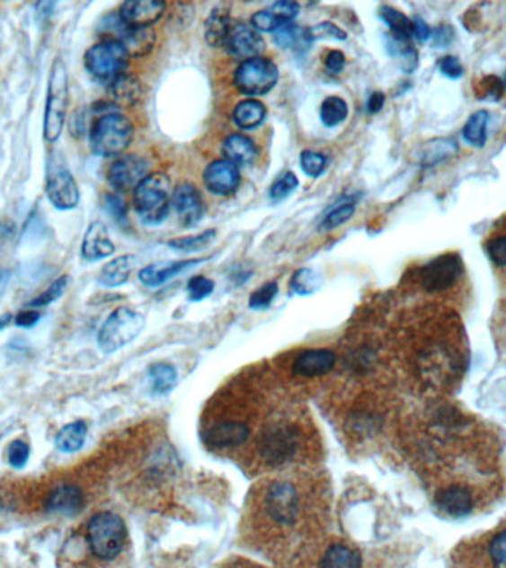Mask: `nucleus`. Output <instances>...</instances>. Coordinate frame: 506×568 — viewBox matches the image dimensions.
Masks as SVG:
<instances>
[{
    "label": "nucleus",
    "mask_w": 506,
    "mask_h": 568,
    "mask_svg": "<svg viewBox=\"0 0 506 568\" xmlns=\"http://www.w3.org/2000/svg\"><path fill=\"white\" fill-rule=\"evenodd\" d=\"M70 102V80L67 67L61 57H57L50 67L48 80L47 104L43 114V139L55 144L61 138Z\"/></svg>",
    "instance_id": "nucleus-1"
},
{
    "label": "nucleus",
    "mask_w": 506,
    "mask_h": 568,
    "mask_svg": "<svg viewBox=\"0 0 506 568\" xmlns=\"http://www.w3.org/2000/svg\"><path fill=\"white\" fill-rule=\"evenodd\" d=\"M134 125L125 114H102L89 130V144L93 155L100 157H120L134 139Z\"/></svg>",
    "instance_id": "nucleus-2"
},
{
    "label": "nucleus",
    "mask_w": 506,
    "mask_h": 568,
    "mask_svg": "<svg viewBox=\"0 0 506 568\" xmlns=\"http://www.w3.org/2000/svg\"><path fill=\"white\" fill-rule=\"evenodd\" d=\"M171 180L155 172L134 190V209L146 226H160L169 217L172 200Z\"/></svg>",
    "instance_id": "nucleus-3"
},
{
    "label": "nucleus",
    "mask_w": 506,
    "mask_h": 568,
    "mask_svg": "<svg viewBox=\"0 0 506 568\" xmlns=\"http://www.w3.org/2000/svg\"><path fill=\"white\" fill-rule=\"evenodd\" d=\"M86 540L93 555L98 560H116L128 540L125 521L109 510L93 515L86 526Z\"/></svg>",
    "instance_id": "nucleus-4"
},
{
    "label": "nucleus",
    "mask_w": 506,
    "mask_h": 568,
    "mask_svg": "<svg viewBox=\"0 0 506 568\" xmlns=\"http://www.w3.org/2000/svg\"><path fill=\"white\" fill-rule=\"evenodd\" d=\"M84 68L93 79L109 84L129 67L130 55L119 39H104L84 52Z\"/></svg>",
    "instance_id": "nucleus-5"
},
{
    "label": "nucleus",
    "mask_w": 506,
    "mask_h": 568,
    "mask_svg": "<svg viewBox=\"0 0 506 568\" xmlns=\"http://www.w3.org/2000/svg\"><path fill=\"white\" fill-rule=\"evenodd\" d=\"M144 327L143 314L130 308L114 309L98 332V347L104 354H113L138 338Z\"/></svg>",
    "instance_id": "nucleus-6"
},
{
    "label": "nucleus",
    "mask_w": 506,
    "mask_h": 568,
    "mask_svg": "<svg viewBox=\"0 0 506 568\" xmlns=\"http://www.w3.org/2000/svg\"><path fill=\"white\" fill-rule=\"evenodd\" d=\"M279 68L271 59L264 57L242 61L235 73V86L242 95L255 98L267 95L276 88Z\"/></svg>",
    "instance_id": "nucleus-7"
},
{
    "label": "nucleus",
    "mask_w": 506,
    "mask_h": 568,
    "mask_svg": "<svg viewBox=\"0 0 506 568\" xmlns=\"http://www.w3.org/2000/svg\"><path fill=\"white\" fill-rule=\"evenodd\" d=\"M45 192H47L48 200L55 209L66 212V210L75 209L79 206V185L59 155H52L48 160Z\"/></svg>",
    "instance_id": "nucleus-8"
},
{
    "label": "nucleus",
    "mask_w": 506,
    "mask_h": 568,
    "mask_svg": "<svg viewBox=\"0 0 506 568\" xmlns=\"http://www.w3.org/2000/svg\"><path fill=\"white\" fill-rule=\"evenodd\" d=\"M297 450V430L289 426L272 425L265 428L258 439V451L265 464L280 466L292 459Z\"/></svg>",
    "instance_id": "nucleus-9"
},
{
    "label": "nucleus",
    "mask_w": 506,
    "mask_h": 568,
    "mask_svg": "<svg viewBox=\"0 0 506 568\" xmlns=\"http://www.w3.org/2000/svg\"><path fill=\"white\" fill-rule=\"evenodd\" d=\"M464 274V263L457 253H444L423 265L421 284L427 292H444L453 288Z\"/></svg>",
    "instance_id": "nucleus-10"
},
{
    "label": "nucleus",
    "mask_w": 506,
    "mask_h": 568,
    "mask_svg": "<svg viewBox=\"0 0 506 568\" xmlns=\"http://www.w3.org/2000/svg\"><path fill=\"white\" fill-rule=\"evenodd\" d=\"M150 171L146 159L138 155H120L107 171V181L116 191H128L138 187Z\"/></svg>",
    "instance_id": "nucleus-11"
},
{
    "label": "nucleus",
    "mask_w": 506,
    "mask_h": 568,
    "mask_svg": "<svg viewBox=\"0 0 506 568\" xmlns=\"http://www.w3.org/2000/svg\"><path fill=\"white\" fill-rule=\"evenodd\" d=\"M268 514L280 524H293L299 512V501L295 487L289 483H274L270 485L265 496Z\"/></svg>",
    "instance_id": "nucleus-12"
},
{
    "label": "nucleus",
    "mask_w": 506,
    "mask_h": 568,
    "mask_svg": "<svg viewBox=\"0 0 506 568\" xmlns=\"http://www.w3.org/2000/svg\"><path fill=\"white\" fill-rule=\"evenodd\" d=\"M171 203L181 226L184 228H193L205 217L203 197L200 191L189 182H182L172 191Z\"/></svg>",
    "instance_id": "nucleus-13"
},
{
    "label": "nucleus",
    "mask_w": 506,
    "mask_h": 568,
    "mask_svg": "<svg viewBox=\"0 0 506 568\" xmlns=\"http://www.w3.org/2000/svg\"><path fill=\"white\" fill-rule=\"evenodd\" d=\"M224 48L233 58L246 61L261 57L265 49V40L251 24L233 22Z\"/></svg>",
    "instance_id": "nucleus-14"
},
{
    "label": "nucleus",
    "mask_w": 506,
    "mask_h": 568,
    "mask_svg": "<svg viewBox=\"0 0 506 568\" xmlns=\"http://www.w3.org/2000/svg\"><path fill=\"white\" fill-rule=\"evenodd\" d=\"M203 182L206 190L215 196L226 197L239 190L242 176L239 167L230 164L228 160H215L206 166Z\"/></svg>",
    "instance_id": "nucleus-15"
},
{
    "label": "nucleus",
    "mask_w": 506,
    "mask_h": 568,
    "mask_svg": "<svg viewBox=\"0 0 506 568\" xmlns=\"http://www.w3.org/2000/svg\"><path fill=\"white\" fill-rule=\"evenodd\" d=\"M166 4L160 0H128L119 9V22L125 27H153L164 17Z\"/></svg>",
    "instance_id": "nucleus-16"
},
{
    "label": "nucleus",
    "mask_w": 506,
    "mask_h": 568,
    "mask_svg": "<svg viewBox=\"0 0 506 568\" xmlns=\"http://www.w3.org/2000/svg\"><path fill=\"white\" fill-rule=\"evenodd\" d=\"M299 13H301V6L297 2L281 0V2L272 4L270 8L253 13L251 25L260 33H274L283 25L295 22Z\"/></svg>",
    "instance_id": "nucleus-17"
},
{
    "label": "nucleus",
    "mask_w": 506,
    "mask_h": 568,
    "mask_svg": "<svg viewBox=\"0 0 506 568\" xmlns=\"http://www.w3.org/2000/svg\"><path fill=\"white\" fill-rule=\"evenodd\" d=\"M435 506L450 519H464L473 512V492L466 485H448L435 494Z\"/></svg>",
    "instance_id": "nucleus-18"
},
{
    "label": "nucleus",
    "mask_w": 506,
    "mask_h": 568,
    "mask_svg": "<svg viewBox=\"0 0 506 568\" xmlns=\"http://www.w3.org/2000/svg\"><path fill=\"white\" fill-rule=\"evenodd\" d=\"M114 252H116V246L110 238L107 226L101 221L93 222L84 233L82 249H80L82 258L88 262H95V261L110 258Z\"/></svg>",
    "instance_id": "nucleus-19"
},
{
    "label": "nucleus",
    "mask_w": 506,
    "mask_h": 568,
    "mask_svg": "<svg viewBox=\"0 0 506 568\" xmlns=\"http://www.w3.org/2000/svg\"><path fill=\"white\" fill-rule=\"evenodd\" d=\"M336 355L331 350L318 348L306 350L297 355L292 364V370L297 377H317L327 375L335 366Z\"/></svg>",
    "instance_id": "nucleus-20"
},
{
    "label": "nucleus",
    "mask_w": 506,
    "mask_h": 568,
    "mask_svg": "<svg viewBox=\"0 0 506 568\" xmlns=\"http://www.w3.org/2000/svg\"><path fill=\"white\" fill-rule=\"evenodd\" d=\"M251 437V430L246 423L226 421L210 426L205 432V441L210 448H239Z\"/></svg>",
    "instance_id": "nucleus-21"
},
{
    "label": "nucleus",
    "mask_w": 506,
    "mask_h": 568,
    "mask_svg": "<svg viewBox=\"0 0 506 568\" xmlns=\"http://www.w3.org/2000/svg\"><path fill=\"white\" fill-rule=\"evenodd\" d=\"M107 95L116 109H130L143 98V84L137 75L125 73L107 84Z\"/></svg>",
    "instance_id": "nucleus-22"
},
{
    "label": "nucleus",
    "mask_w": 506,
    "mask_h": 568,
    "mask_svg": "<svg viewBox=\"0 0 506 568\" xmlns=\"http://www.w3.org/2000/svg\"><path fill=\"white\" fill-rule=\"evenodd\" d=\"M205 260H185V261H162V262L150 263L139 271L138 277L141 283L148 288H159L162 284L171 280L181 272L187 271L190 268H194Z\"/></svg>",
    "instance_id": "nucleus-23"
},
{
    "label": "nucleus",
    "mask_w": 506,
    "mask_h": 568,
    "mask_svg": "<svg viewBox=\"0 0 506 568\" xmlns=\"http://www.w3.org/2000/svg\"><path fill=\"white\" fill-rule=\"evenodd\" d=\"M84 492L77 485L64 484L59 485L52 493L48 496V512H57L63 515L79 514L84 510Z\"/></svg>",
    "instance_id": "nucleus-24"
},
{
    "label": "nucleus",
    "mask_w": 506,
    "mask_h": 568,
    "mask_svg": "<svg viewBox=\"0 0 506 568\" xmlns=\"http://www.w3.org/2000/svg\"><path fill=\"white\" fill-rule=\"evenodd\" d=\"M222 155L237 167L249 166L258 159V146L246 135L231 134L222 144Z\"/></svg>",
    "instance_id": "nucleus-25"
},
{
    "label": "nucleus",
    "mask_w": 506,
    "mask_h": 568,
    "mask_svg": "<svg viewBox=\"0 0 506 568\" xmlns=\"http://www.w3.org/2000/svg\"><path fill=\"white\" fill-rule=\"evenodd\" d=\"M231 27H233V22H231L230 8L226 4H217L210 11L209 17L205 22L206 43L215 49L226 47Z\"/></svg>",
    "instance_id": "nucleus-26"
},
{
    "label": "nucleus",
    "mask_w": 506,
    "mask_h": 568,
    "mask_svg": "<svg viewBox=\"0 0 506 568\" xmlns=\"http://www.w3.org/2000/svg\"><path fill=\"white\" fill-rule=\"evenodd\" d=\"M119 40L125 45L130 58H141L150 54L157 38L153 27H125L123 25Z\"/></svg>",
    "instance_id": "nucleus-27"
},
{
    "label": "nucleus",
    "mask_w": 506,
    "mask_h": 568,
    "mask_svg": "<svg viewBox=\"0 0 506 568\" xmlns=\"http://www.w3.org/2000/svg\"><path fill=\"white\" fill-rule=\"evenodd\" d=\"M137 265L134 255H121L105 263L98 276V283L104 288H119L129 280L130 274Z\"/></svg>",
    "instance_id": "nucleus-28"
},
{
    "label": "nucleus",
    "mask_w": 506,
    "mask_h": 568,
    "mask_svg": "<svg viewBox=\"0 0 506 568\" xmlns=\"http://www.w3.org/2000/svg\"><path fill=\"white\" fill-rule=\"evenodd\" d=\"M267 118V107L255 98L240 101L233 111V121L242 130L260 128Z\"/></svg>",
    "instance_id": "nucleus-29"
},
{
    "label": "nucleus",
    "mask_w": 506,
    "mask_h": 568,
    "mask_svg": "<svg viewBox=\"0 0 506 568\" xmlns=\"http://www.w3.org/2000/svg\"><path fill=\"white\" fill-rule=\"evenodd\" d=\"M357 208V197L348 196L343 199H339L338 203L331 206L327 210L326 215L323 217L322 222L318 230L320 231H332L338 228V226H343L345 222L350 221L354 213H356Z\"/></svg>",
    "instance_id": "nucleus-30"
},
{
    "label": "nucleus",
    "mask_w": 506,
    "mask_h": 568,
    "mask_svg": "<svg viewBox=\"0 0 506 568\" xmlns=\"http://www.w3.org/2000/svg\"><path fill=\"white\" fill-rule=\"evenodd\" d=\"M320 568H361V556L352 547L332 545L323 554Z\"/></svg>",
    "instance_id": "nucleus-31"
},
{
    "label": "nucleus",
    "mask_w": 506,
    "mask_h": 568,
    "mask_svg": "<svg viewBox=\"0 0 506 568\" xmlns=\"http://www.w3.org/2000/svg\"><path fill=\"white\" fill-rule=\"evenodd\" d=\"M88 435V426L84 421H75V422L68 423L59 430L55 439V444L59 451L63 453H75L84 448V439Z\"/></svg>",
    "instance_id": "nucleus-32"
},
{
    "label": "nucleus",
    "mask_w": 506,
    "mask_h": 568,
    "mask_svg": "<svg viewBox=\"0 0 506 568\" xmlns=\"http://www.w3.org/2000/svg\"><path fill=\"white\" fill-rule=\"evenodd\" d=\"M490 114L487 110H480L468 119L462 129V138L469 146L483 148L487 142V129H489Z\"/></svg>",
    "instance_id": "nucleus-33"
},
{
    "label": "nucleus",
    "mask_w": 506,
    "mask_h": 568,
    "mask_svg": "<svg viewBox=\"0 0 506 568\" xmlns=\"http://www.w3.org/2000/svg\"><path fill=\"white\" fill-rule=\"evenodd\" d=\"M379 15H381L384 22L391 30V33H389L391 36L406 39V40L413 39V22L404 13H400L398 9L386 4V6H381V9H379Z\"/></svg>",
    "instance_id": "nucleus-34"
},
{
    "label": "nucleus",
    "mask_w": 506,
    "mask_h": 568,
    "mask_svg": "<svg viewBox=\"0 0 506 568\" xmlns=\"http://www.w3.org/2000/svg\"><path fill=\"white\" fill-rule=\"evenodd\" d=\"M148 377L151 380V389L155 395H164L175 388L178 382V373L171 364H153L148 368Z\"/></svg>",
    "instance_id": "nucleus-35"
},
{
    "label": "nucleus",
    "mask_w": 506,
    "mask_h": 568,
    "mask_svg": "<svg viewBox=\"0 0 506 568\" xmlns=\"http://www.w3.org/2000/svg\"><path fill=\"white\" fill-rule=\"evenodd\" d=\"M274 43L281 49H293L301 50L302 48L306 49V47L310 45L308 39H306V29H302L295 22L283 25L280 29L274 31Z\"/></svg>",
    "instance_id": "nucleus-36"
},
{
    "label": "nucleus",
    "mask_w": 506,
    "mask_h": 568,
    "mask_svg": "<svg viewBox=\"0 0 506 568\" xmlns=\"http://www.w3.org/2000/svg\"><path fill=\"white\" fill-rule=\"evenodd\" d=\"M348 114H350V110H348L347 101L342 100L341 96H327L320 107V119L323 125L327 128L342 125L343 121L347 120Z\"/></svg>",
    "instance_id": "nucleus-37"
},
{
    "label": "nucleus",
    "mask_w": 506,
    "mask_h": 568,
    "mask_svg": "<svg viewBox=\"0 0 506 568\" xmlns=\"http://www.w3.org/2000/svg\"><path fill=\"white\" fill-rule=\"evenodd\" d=\"M323 286V277L313 268H301L290 279V288L299 297H310Z\"/></svg>",
    "instance_id": "nucleus-38"
},
{
    "label": "nucleus",
    "mask_w": 506,
    "mask_h": 568,
    "mask_svg": "<svg viewBox=\"0 0 506 568\" xmlns=\"http://www.w3.org/2000/svg\"><path fill=\"white\" fill-rule=\"evenodd\" d=\"M459 151V146L453 139H435L425 146L422 153L423 167H434L444 160L450 159Z\"/></svg>",
    "instance_id": "nucleus-39"
},
{
    "label": "nucleus",
    "mask_w": 506,
    "mask_h": 568,
    "mask_svg": "<svg viewBox=\"0 0 506 568\" xmlns=\"http://www.w3.org/2000/svg\"><path fill=\"white\" fill-rule=\"evenodd\" d=\"M215 235H217V231L206 230L200 235L169 240L168 246L172 247L173 251L190 253V252L201 251V249L209 246L210 243L214 242Z\"/></svg>",
    "instance_id": "nucleus-40"
},
{
    "label": "nucleus",
    "mask_w": 506,
    "mask_h": 568,
    "mask_svg": "<svg viewBox=\"0 0 506 568\" xmlns=\"http://www.w3.org/2000/svg\"><path fill=\"white\" fill-rule=\"evenodd\" d=\"M299 164H301V169L306 175L310 176V178H318L326 171L329 159L322 153L306 150L302 151L301 155H299Z\"/></svg>",
    "instance_id": "nucleus-41"
},
{
    "label": "nucleus",
    "mask_w": 506,
    "mask_h": 568,
    "mask_svg": "<svg viewBox=\"0 0 506 568\" xmlns=\"http://www.w3.org/2000/svg\"><path fill=\"white\" fill-rule=\"evenodd\" d=\"M68 276H61L59 279L54 281V283L50 284L49 288L45 290V292L40 293L36 299L29 302V308H43V306H48L52 304V302L57 301L59 297H63L64 292H66V288H67Z\"/></svg>",
    "instance_id": "nucleus-42"
},
{
    "label": "nucleus",
    "mask_w": 506,
    "mask_h": 568,
    "mask_svg": "<svg viewBox=\"0 0 506 568\" xmlns=\"http://www.w3.org/2000/svg\"><path fill=\"white\" fill-rule=\"evenodd\" d=\"M297 185H299V181L297 175L293 172H285L270 187V199L272 201L286 200L297 189Z\"/></svg>",
    "instance_id": "nucleus-43"
},
{
    "label": "nucleus",
    "mask_w": 506,
    "mask_h": 568,
    "mask_svg": "<svg viewBox=\"0 0 506 568\" xmlns=\"http://www.w3.org/2000/svg\"><path fill=\"white\" fill-rule=\"evenodd\" d=\"M306 39L308 42H314L318 39H333V40H345L347 33L341 27L333 22H318L310 29H306Z\"/></svg>",
    "instance_id": "nucleus-44"
},
{
    "label": "nucleus",
    "mask_w": 506,
    "mask_h": 568,
    "mask_svg": "<svg viewBox=\"0 0 506 568\" xmlns=\"http://www.w3.org/2000/svg\"><path fill=\"white\" fill-rule=\"evenodd\" d=\"M277 295H279V284L276 281L262 284L260 288H256L255 292L252 293L249 297V306L252 309H267L276 299Z\"/></svg>",
    "instance_id": "nucleus-45"
},
{
    "label": "nucleus",
    "mask_w": 506,
    "mask_h": 568,
    "mask_svg": "<svg viewBox=\"0 0 506 568\" xmlns=\"http://www.w3.org/2000/svg\"><path fill=\"white\" fill-rule=\"evenodd\" d=\"M487 554L496 568H506V528L492 536L487 545Z\"/></svg>",
    "instance_id": "nucleus-46"
},
{
    "label": "nucleus",
    "mask_w": 506,
    "mask_h": 568,
    "mask_svg": "<svg viewBox=\"0 0 506 568\" xmlns=\"http://www.w3.org/2000/svg\"><path fill=\"white\" fill-rule=\"evenodd\" d=\"M214 290V281L205 276L191 277L187 284V292H189V299L191 302L203 301L206 297H209Z\"/></svg>",
    "instance_id": "nucleus-47"
},
{
    "label": "nucleus",
    "mask_w": 506,
    "mask_h": 568,
    "mask_svg": "<svg viewBox=\"0 0 506 568\" xmlns=\"http://www.w3.org/2000/svg\"><path fill=\"white\" fill-rule=\"evenodd\" d=\"M105 210L109 212L110 217H113L116 222H125L128 217V205L125 199L119 196L116 192H109L105 194L104 199Z\"/></svg>",
    "instance_id": "nucleus-48"
},
{
    "label": "nucleus",
    "mask_w": 506,
    "mask_h": 568,
    "mask_svg": "<svg viewBox=\"0 0 506 568\" xmlns=\"http://www.w3.org/2000/svg\"><path fill=\"white\" fill-rule=\"evenodd\" d=\"M485 252L496 267L506 268V235L492 238L485 246Z\"/></svg>",
    "instance_id": "nucleus-49"
},
{
    "label": "nucleus",
    "mask_w": 506,
    "mask_h": 568,
    "mask_svg": "<svg viewBox=\"0 0 506 568\" xmlns=\"http://www.w3.org/2000/svg\"><path fill=\"white\" fill-rule=\"evenodd\" d=\"M9 464L15 469L24 468L30 457L29 444L22 439H15L9 446Z\"/></svg>",
    "instance_id": "nucleus-50"
},
{
    "label": "nucleus",
    "mask_w": 506,
    "mask_h": 568,
    "mask_svg": "<svg viewBox=\"0 0 506 568\" xmlns=\"http://www.w3.org/2000/svg\"><path fill=\"white\" fill-rule=\"evenodd\" d=\"M439 68L441 75H446L448 79L457 80L464 75V67H462L459 58L453 57V55H448V57L439 59Z\"/></svg>",
    "instance_id": "nucleus-51"
},
{
    "label": "nucleus",
    "mask_w": 506,
    "mask_h": 568,
    "mask_svg": "<svg viewBox=\"0 0 506 568\" xmlns=\"http://www.w3.org/2000/svg\"><path fill=\"white\" fill-rule=\"evenodd\" d=\"M431 39L435 47L444 49V48L452 45L453 39H455V30L450 25H439L437 29L432 30Z\"/></svg>",
    "instance_id": "nucleus-52"
},
{
    "label": "nucleus",
    "mask_w": 506,
    "mask_h": 568,
    "mask_svg": "<svg viewBox=\"0 0 506 568\" xmlns=\"http://www.w3.org/2000/svg\"><path fill=\"white\" fill-rule=\"evenodd\" d=\"M347 64V58L341 50H331L324 58V66L331 75H341Z\"/></svg>",
    "instance_id": "nucleus-53"
},
{
    "label": "nucleus",
    "mask_w": 506,
    "mask_h": 568,
    "mask_svg": "<svg viewBox=\"0 0 506 568\" xmlns=\"http://www.w3.org/2000/svg\"><path fill=\"white\" fill-rule=\"evenodd\" d=\"M412 22H413V38L418 39L419 42H428L432 36L431 27L421 17H414Z\"/></svg>",
    "instance_id": "nucleus-54"
},
{
    "label": "nucleus",
    "mask_w": 506,
    "mask_h": 568,
    "mask_svg": "<svg viewBox=\"0 0 506 568\" xmlns=\"http://www.w3.org/2000/svg\"><path fill=\"white\" fill-rule=\"evenodd\" d=\"M39 318H40V313H39L38 309H25V311L18 314L17 317H15V324L24 327V329H30V327H33L39 322Z\"/></svg>",
    "instance_id": "nucleus-55"
},
{
    "label": "nucleus",
    "mask_w": 506,
    "mask_h": 568,
    "mask_svg": "<svg viewBox=\"0 0 506 568\" xmlns=\"http://www.w3.org/2000/svg\"><path fill=\"white\" fill-rule=\"evenodd\" d=\"M386 104V95L382 93H373L368 96V111L370 114H377L384 109Z\"/></svg>",
    "instance_id": "nucleus-56"
},
{
    "label": "nucleus",
    "mask_w": 506,
    "mask_h": 568,
    "mask_svg": "<svg viewBox=\"0 0 506 568\" xmlns=\"http://www.w3.org/2000/svg\"><path fill=\"white\" fill-rule=\"evenodd\" d=\"M55 4L54 2H39L36 4V18H38L39 22H47L48 18L50 17V13H52V9H54Z\"/></svg>",
    "instance_id": "nucleus-57"
},
{
    "label": "nucleus",
    "mask_w": 506,
    "mask_h": 568,
    "mask_svg": "<svg viewBox=\"0 0 506 568\" xmlns=\"http://www.w3.org/2000/svg\"><path fill=\"white\" fill-rule=\"evenodd\" d=\"M11 320H13V315H11V314H4V315H2V317H0V331H2L4 327H6V324H9Z\"/></svg>",
    "instance_id": "nucleus-58"
},
{
    "label": "nucleus",
    "mask_w": 506,
    "mask_h": 568,
    "mask_svg": "<svg viewBox=\"0 0 506 568\" xmlns=\"http://www.w3.org/2000/svg\"><path fill=\"white\" fill-rule=\"evenodd\" d=\"M6 277L8 274H4V272H0V288H4V280H6Z\"/></svg>",
    "instance_id": "nucleus-59"
},
{
    "label": "nucleus",
    "mask_w": 506,
    "mask_h": 568,
    "mask_svg": "<svg viewBox=\"0 0 506 568\" xmlns=\"http://www.w3.org/2000/svg\"><path fill=\"white\" fill-rule=\"evenodd\" d=\"M503 88H506V75H505V79H503Z\"/></svg>",
    "instance_id": "nucleus-60"
}]
</instances>
